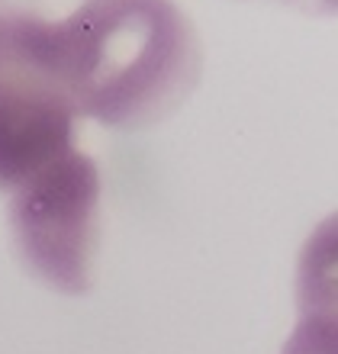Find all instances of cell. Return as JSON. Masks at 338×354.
Returning <instances> with one entry per match:
<instances>
[{"label": "cell", "instance_id": "obj_2", "mask_svg": "<svg viewBox=\"0 0 338 354\" xmlns=\"http://www.w3.org/2000/svg\"><path fill=\"white\" fill-rule=\"evenodd\" d=\"M42 13L0 0V190L75 149L77 113L46 58Z\"/></svg>", "mask_w": 338, "mask_h": 354}, {"label": "cell", "instance_id": "obj_3", "mask_svg": "<svg viewBox=\"0 0 338 354\" xmlns=\"http://www.w3.org/2000/svg\"><path fill=\"white\" fill-rule=\"evenodd\" d=\"M100 171L84 151L71 149L13 190L10 232L17 252L52 290L81 297L94 283L100 239Z\"/></svg>", "mask_w": 338, "mask_h": 354}, {"label": "cell", "instance_id": "obj_1", "mask_svg": "<svg viewBox=\"0 0 338 354\" xmlns=\"http://www.w3.org/2000/svg\"><path fill=\"white\" fill-rule=\"evenodd\" d=\"M46 58L77 116L110 129L168 120L203 71L197 26L174 0H87L46 23Z\"/></svg>", "mask_w": 338, "mask_h": 354}, {"label": "cell", "instance_id": "obj_4", "mask_svg": "<svg viewBox=\"0 0 338 354\" xmlns=\"http://www.w3.org/2000/svg\"><path fill=\"white\" fill-rule=\"evenodd\" d=\"M287 3L310 10V13H332V7H335V0H287Z\"/></svg>", "mask_w": 338, "mask_h": 354}]
</instances>
